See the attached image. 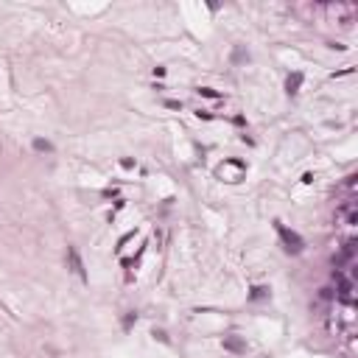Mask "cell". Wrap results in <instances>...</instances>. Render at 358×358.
Segmentation results:
<instances>
[{
  "label": "cell",
  "instance_id": "6da1fadb",
  "mask_svg": "<svg viewBox=\"0 0 358 358\" xmlns=\"http://www.w3.org/2000/svg\"><path fill=\"white\" fill-rule=\"evenodd\" d=\"M216 176L219 179H224V182H241L246 176V163L244 160H238V157H227L221 165H216Z\"/></svg>",
  "mask_w": 358,
  "mask_h": 358
},
{
  "label": "cell",
  "instance_id": "7a4b0ae2",
  "mask_svg": "<svg viewBox=\"0 0 358 358\" xmlns=\"http://www.w3.org/2000/svg\"><path fill=\"white\" fill-rule=\"evenodd\" d=\"M274 229H277V235H280V244H283V249L289 255H299L302 249H305V241L294 232V229H289L283 221H274Z\"/></svg>",
  "mask_w": 358,
  "mask_h": 358
},
{
  "label": "cell",
  "instance_id": "3957f363",
  "mask_svg": "<svg viewBox=\"0 0 358 358\" xmlns=\"http://www.w3.org/2000/svg\"><path fill=\"white\" fill-rule=\"evenodd\" d=\"M67 266H70V271H73L81 283H87V280H90L87 277V269H84V260H81V255H79L76 246H67Z\"/></svg>",
  "mask_w": 358,
  "mask_h": 358
},
{
  "label": "cell",
  "instance_id": "277c9868",
  "mask_svg": "<svg viewBox=\"0 0 358 358\" xmlns=\"http://www.w3.org/2000/svg\"><path fill=\"white\" fill-rule=\"evenodd\" d=\"M327 11L336 14V23H341V26H350L356 20V6L353 3H336V6H327Z\"/></svg>",
  "mask_w": 358,
  "mask_h": 358
},
{
  "label": "cell",
  "instance_id": "5b68a950",
  "mask_svg": "<svg viewBox=\"0 0 358 358\" xmlns=\"http://www.w3.org/2000/svg\"><path fill=\"white\" fill-rule=\"evenodd\" d=\"M221 344H224V350H227V353H235V356H244V353H246V341L241 339V336H235V333L224 336V339H221Z\"/></svg>",
  "mask_w": 358,
  "mask_h": 358
},
{
  "label": "cell",
  "instance_id": "8992f818",
  "mask_svg": "<svg viewBox=\"0 0 358 358\" xmlns=\"http://www.w3.org/2000/svg\"><path fill=\"white\" fill-rule=\"evenodd\" d=\"M302 79H305V76H302L299 70H294V73H291L289 79H286V93H289L291 98H294V96L299 93V87H302Z\"/></svg>",
  "mask_w": 358,
  "mask_h": 358
},
{
  "label": "cell",
  "instance_id": "52a82bcc",
  "mask_svg": "<svg viewBox=\"0 0 358 358\" xmlns=\"http://www.w3.org/2000/svg\"><path fill=\"white\" fill-rule=\"evenodd\" d=\"M34 151H39V154H53V143L51 140H45V137H34Z\"/></svg>",
  "mask_w": 358,
  "mask_h": 358
},
{
  "label": "cell",
  "instance_id": "ba28073f",
  "mask_svg": "<svg viewBox=\"0 0 358 358\" xmlns=\"http://www.w3.org/2000/svg\"><path fill=\"white\" fill-rule=\"evenodd\" d=\"M269 297V289H266V286H255L252 291H249V299H252V302H258V299H266Z\"/></svg>",
  "mask_w": 358,
  "mask_h": 358
},
{
  "label": "cell",
  "instance_id": "9c48e42d",
  "mask_svg": "<svg viewBox=\"0 0 358 358\" xmlns=\"http://www.w3.org/2000/svg\"><path fill=\"white\" fill-rule=\"evenodd\" d=\"M229 62H232V65H241V62H249V53H246L244 48L238 45L235 51H232V59H229Z\"/></svg>",
  "mask_w": 358,
  "mask_h": 358
},
{
  "label": "cell",
  "instance_id": "30bf717a",
  "mask_svg": "<svg viewBox=\"0 0 358 358\" xmlns=\"http://www.w3.org/2000/svg\"><path fill=\"white\" fill-rule=\"evenodd\" d=\"M196 93H199L201 98H213V101L221 98V93H219V90H213V87H196Z\"/></svg>",
  "mask_w": 358,
  "mask_h": 358
},
{
  "label": "cell",
  "instance_id": "8fae6325",
  "mask_svg": "<svg viewBox=\"0 0 358 358\" xmlns=\"http://www.w3.org/2000/svg\"><path fill=\"white\" fill-rule=\"evenodd\" d=\"M137 322V314L134 311H129V314L123 316V330H131V325Z\"/></svg>",
  "mask_w": 358,
  "mask_h": 358
},
{
  "label": "cell",
  "instance_id": "7c38bea8",
  "mask_svg": "<svg viewBox=\"0 0 358 358\" xmlns=\"http://www.w3.org/2000/svg\"><path fill=\"white\" fill-rule=\"evenodd\" d=\"M134 235H137V229H131V232H126V235H123L121 241H118V246H115V249L121 252V249H123V246H126V244H129V241H131V238H134Z\"/></svg>",
  "mask_w": 358,
  "mask_h": 358
},
{
  "label": "cell",
  "instance_id": "4fadbf2b",
  "mask_svg": "<svg viewBox=\"0 0 358 358\" xmlns=\"http://www.w3.org/2000/svg\"><path fill=\"white\" fill-rule=\"evenodd\" d=\"M165 106L168 109H182V101H174V98H171V101H165Z\"/></svg>",
  "mask_w": 358,
  "mask_h": 358
},
{
  "label": "cell",
  "instance_id": "5bb4252c",
  "mask_svg": "<svg viewBox=\"0 0 358 358\" xmlns=\"http://www.w3.org/2000/svg\"><path fill=\"white\" fill-rule=\"evenodd\" d=\"M121 165H123V168H134V160H131V157H123V160H121Z\"/></svg>",
  "mask_w": 358,
  "mask_h": 358
},
{
  "label": "cell",
  "instance_id": "9a60e30c",
  "mask_svg": "<svg viewBox=\"0 0 358 358\" xmlns=\"http://www.w3.org/2000/svg\"><path fill=\"white\" fill-rule=\"evenodd\" d=\"M165 73H168V70L163 67V65H157V67H154V76H160V79H163V76H165Z\"/></svg>",
  "mask_w": 358,
  "mask_h": 358
},
{
  "label": "cell",
  "instance_id": "2e32d148",
  "mask_svg": "<svg viewBox=\"0 0 358 358\" xmlns=\"http://www.w3.org/2000/svg\"><path fill=\"white\" fill-rule=\"evenodd\" d=\"M196 118H204V121H210L213 115H210V112H204V109H199V112H196Z\"/></svg>",
  "mask_w": 358,
  "mask_h": 358
},
{
  "label": "cell",
  "instance_id": "e0dca14e",
  "mask_svg": "<svg viewBox=\"0 0 358 358\" xmlns=\"http://www.w3.org/2000/svg\"><path fill=\"white\" fill-rule=\"evenodd\" d=\"M154 336H157L160 341H168V336H165V330H154Z\"/></svg>",
  "mask_w": 358,
  "mask_h": 358
}]
</instances>
